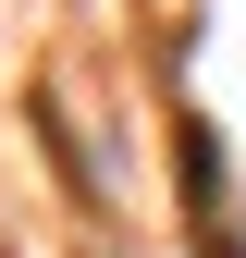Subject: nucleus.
I'll return each mask as SVG.
<instances>
[{"label": "nucleus", "mask_w": 246, "mask_h": 258, "mask_svg": "<svg viewBox=\"0 0 246 258\" xmlns=\"http://www.w3.org/2000/svg\"><path fill=\"white\" fill-rule=\"evenodd\" d=\"M184 184H197V258H246V234H234V172H222V136H209V123H184Z\"/></svg>", "instance_id": "obj_1"}]
</instances>
